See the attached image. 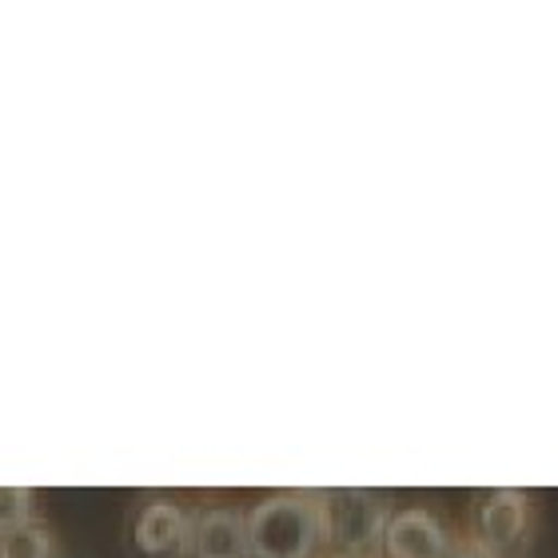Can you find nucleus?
I'll list each match as a JSON object with an SVG mask.
<instances>
[{
  "label": "nucleus",
  "instance_id": "obj_6",
  "mask_svg": "<svg viewBox=\"0 0 558 558\" xmlns=\"http://www.w3.org/2000/svg\"><path fill=\"white\" fill-rule=\"evenodd\" d=\"M187 558H252L247 550V511L220 502L192 511V550Z\"/></svg>",
  "mask_w": 558,
  "mask_h": 558
},
{
  "label": "nucleus",
  "instance_id": "obj_2",
  "mask_svg": "<svg viewBox=\"0 0 558 558\" xmlns=\"http://www.w3.org/2000/svg\"><path fill=\"white\" fill-rule=\"evenodd\" d=\"M391 499L367 487L324 490V538L327 558H384V535Z\"/></svg>",
  "mask_w": 558,
  "mask_h": 558
},
{
  "label": "nucleus",
  "instance_id": "obj_7",
  "mask_svg": "<svg viewBox=\"0 0 558 558\" xmlns=\"http://www.w3.org/2000/svg\"><path fill=\"white\" fill-rule=\"evenodd\" d=\"M0 558H64L52 526L45 519L0 531Z\"/></svg>",
  "mask_w": 558,
  "mask_h": 558
},
{
  "label": "nucleus",
  "instance_id": "obj_3",
  "mask_svg": "<svg viewBox=\"0 0 558 558\" xmlns=\"http://www.w3.org/2000/svg\"><path fill=\"white\" fill-rule=\"evenodd\" d=\"M478 547L490 558H511L526 547L531 538V499L523 490L499 487L487 490L475 507V535Z\"/></svg>",
  "mask_w": 558,
  "mask_h": 558
},
{
  "label": "nucleus",
  "instance_id": "obj_9",
  "mask_svg": "<svg viewBox=\"0 0 558 558\" xmlns=\"http://www.w3.org/2000/svg\"><path fill=\"white\" fill-rule=\"evenodd\" d=\"M442 558H490V555L483 547H478L475 538H454L451 550H447Z\"/></svg>",
  "mask_w": 558,
  "mask_h": 558
},
{
  "label": "nucleus",
  "instance_id": "obj_8",
  "mask_svg": "<svg viewBox=\"0 0 558 558\" xmlns=\"http://www.w3.org/2000/svg\"><path fill=\"white\" fill-rule=\"evenodd\" d=\"M36 514V490L33 487H0V531L21 523H33Z\"/></svg>",
  "mask_w": 558,
  "mask_h": 558
},
{
  "label": "nucleus",
  "instance_id": "obj_5",
  "mask_svg": "<svg viewBox=\"0 0 558 558\" xmlns=\"http://www.w3.org/2000/svg\"><path fill=\"white\" fill-rule=\"evenodd\" d=\"M454 535L430 507H399L387 519L384 558H442Z\"/></svg>",
  "mask_w": 558,
  "mask_h": 558
},
{
  "label": "nucleus",
  "instance_id": "obj_1",
  "mask_svg": "<svg viewBox=\"0 0 558 558\" xmlns=\"http://www.w3.org/2000/svg\"><path fill=\"white\" fill-rule=\"evenodd\" d=\"M252 558H327L324 490H276L247 507Z\"/></svg>",
  "mask_w": 558,
  "mask_h": 558
},
{
  "label": "nucleus",
  "instance_id": "obj_4",
  "mask_svg": "<svg viewBox=\"0 0 558 558\" xmlns=\"http://www.w3.org/2000/svg\"><path fill=\"white\" fill-rule=\"evenodd\" d=\"M132 547L144 558H187L192 511L175 499H148L132 519Z\"/></svg>",
  "mask_w": 558,
  "mask_h": 558
}]
</instances>
